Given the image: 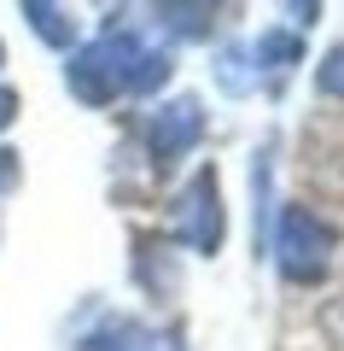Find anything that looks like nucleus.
<instances>
[{"label": "nucleus", "mask_w": 344, "mask_h": 351, "mask_svg": "<svg viewBox=\"0 0 344 351\" xmlns=\"http://www.w3.org/2000/svg\"><path fill=\"white\" fill-rule=\"evenodd\" d=\"M158 18L175 29V36H204L210 18H216V6H158Z\"/></svg>", "instance_id": "7"}, {"label": "nucleus", "mask_w": 344, "mask_h": 351, "mask_svg": "<svg viewBox=\"0 0 344 351\" xmlns=\"http://www.w3.org/2000/svg\"><path fill=\"white\" fill-rule=\"evenodd\" d=\"M198 135H204V106H198L193 94L163 100L158 112H152V123H146V147H152V158H158V164L187 158V152L198 147Z\"/></svg>", "instance_id": "4"}, {"label": "nucleus", "mask_w": 344, "mask_h": 351, "mask_svg": "<svg viewBox=\"0 0 344 351\" xmlns=\"http://www.w3.org/2000/svg\"><path fill=\"white\" fill-rule=\"evenodd\" d=\"M251 188H257V199H269V152H263L257 170H251ZM263 223H269V205H257V234H263Z\"/></svg>", "instance_id": "9"}, {"label": "nucleus", "mask_w": 344, "mask_h": 351, "mask_svg": "<svg viewBox=\"0 0 344 351\" xmlns=\"http://www.w3.org/2000/svg\"><path fill=\"white\" fill-rule=\"evenodd\" d=\"M332 252H339V234H332L315 211L292 205V211L280 217V234H274V263H280L286 281H321V276H327V263H332Z\"/></svg>", "instance_id": "2"}, {"label": "nucleus", "mask_w": 344, "mask_h": 351, "mask_svg": "<svg viewBox=\"0 0 344 351\" xmlns=\"http://www.w3.org/2000/svg\"><path fill=\"white\" fill-rule=\"evenodd\" d=\"M175 234H181L193 252H204V258H216V252H222L228 217H222V182H216V164H204V170H198L193 182L181 188V199H175Z\"/></svg>", "instance_id": "3"}, {"label": "nucleus", "mask_w": 344, "mask_h": 351, "mask_svg": "<svg viewBox=\"0 0 344 351\" xmlns=\"http://www.w3.org/2000/svg\"><path fill=\"white\" fill-rule=\"evenodd\" d=\"M251 59L280 76V71H292V64H304V36H292V29H263V36L251 41Z\"/></svg>", "instance_id": "5"}, {"label": "nucleus", "mask_w": 344, "mask_h": 351, "mask_svg": "<svg viewBox=\"0 0 344 351\" xmlns=\"http://www.w3.org/2000/svg\"><path fill=\"white\" fill-rule=\"evenodd\" d=\"M170 76V53L146 47L135 29H105L99 41L70 53L64 64V82L82 106H111L117 94H146Z\"/></svg>", "instance_id": "1"}, {"label": "nucleus", "mask_w": 344, "mask_h": 351, "mask_svg": "<svg viewBox=\"0 0 344 351\" xmlns=\"http://www.w3.org/2000/svg\"><path fill=\"white\" fill-rule=\"evenodd\" d=\"M315 82H321V94H332V100H344V47H332L327 59L315 64Z\"/></svg>", "instance_id": "8"}, {"label": "nucleus", "mask_w": 344, "mask_h": 351, "mask_svg": "<svg viewBox=\"0 0 344 351\" xmlns=\"http://www.w3.org/2000/svg\"><path fill=\"white\" fill-rule=\"evenodd\" d=\"M24 18H29V29H36L47 47H70V41H76V18L64 12V6H47V0H24Z\"/></svg>", "instance_id": "6"}, {"label": "nucleus", "mask_w": 344, "mask_h": 351, "mask_svg": "<svg viewBox=\"0 0 344 351\" xmlns=\"http://www.w3.org/2000/svg\"><path fill=\"white\" fill-rule=\"evenodd\" d=\"M12 117H18V94H12V88H0V129L12 123Z\"/></svg>", "instance_id": "11"}, {"label": "nucleus", "mask_w": 344, "mask_h": 351, "mask_svg": "<svg viewBox=\"0 0 344 351\" xmlns=\"http://www.w3.org/2000/svg\"><path fill=\"white\" fill-rule=\"evenodd\" d=\"M18 182V152H0V193Z\"/></svg>", "instance_id": "10"}]
</instances>
